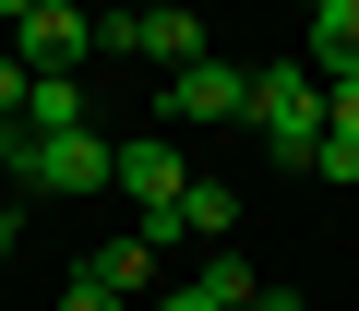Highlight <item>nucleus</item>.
I'll list each match as a JSON object with an SVG mask.
<instances>
[{
  "instance_id": "9d476101",
  "label": "nucleus",
  "mask_w": 359,
  "mask_h": 311,
  "mask_svg": "<svg viewBox=\"0 0 359 311\" xmlns=\"http://www.w3.org/2000/svg\"><path fill=\"white\" fill-rule=\"evenodd\" d=\"M25 132H84V84H36V108H25Z\"/></svg>"
},
{
  "instance_id": "423d86ee",
  "label": "nucleus",
  "mask_w": 359,
  "mask_h": 311,
  "mask_svg": "<svg viewBox=\"0 0 359 311\" xmlns=\"http://www.w3.org/2000/svg\"><path fill=\"white\" fill-rule=\"evenodd\" d=\"M323 96L335 84H359V0H311V13H299V48H287Z\"/></svg>"
},
{
  "instance_id": "2eb2a0df",
  "label": "nucleus",
  "mask_w": 359,
  "mask_h": 311,
  "mask_svg": "<svg viewBox=\"0 0 359 311\" xmlns=\"http://www.w3.org/2000/svg\"><path fill=\"white\" fill-rule=\"evenodd\" d=\"M252 311H311V299H299V287H264V299H252Z\"/></svg>"
},
{
  "instance_id": "6e6552de",
  "label": "nucleus",
  "mask_w": 359,
  "mask_h": 311,
  "mask_svg": "<svg viewBox=\"0 0 359 311\" xmlns=\"http://www.w3.org/2000/svg\"><path fill=\"white\" fill-rule=\"evenodd\" d=\"M252 299H264V275H252L240 251H204L192 287H168V299H144V311H252Z\"/></svg>"
},
{
  "instance_id": "0eeeda50",
  "label": "nucleus",
  "mask_w": 359,
  "mask_h": 311,
  "mask_svg": "<svg viewBox=\"0 0 359 311\" xmlns=\"http://www.w3.org/2000/svg\"><path fill=\"white\" fill-rule=\"evenodd\" d=\"M168 120H252V72L204 48L192 72H168Z\"/></svg>"
},
{
  "instance_id": "f8f14e48",
  "label": "nucleus",
  "mask_w": 359,
  "mask_h": 311,
  "mask_svg": "<svg viewBox=\"0 0 359 311\" xmlns=\"http://www.w3.org/2000/svg\"><path fill=\"white\" fill-rule=\"evenodd\" d=\"M311 180H359V144H347V132H323V144H311Z\"/></svg>"
},
{
  "instance_id": "1a4fd4ad",
  "label": "nucleus",
  "mask_w": 359,
  "mask_h": 311,
  "mask_svg": "<svg viewBox=\"0 0 359 311\" xmlns=\"http://www.w3.org/2000/svg\"><path fill=\"white\" fill-rule=\"evenodd\" d=\"M84 275H96V287H120V299L144 311V275H156V240H144V228H108V240L84 251Z\"/></svg>"
},
{
  "instance_id": "7ed1b4c3",
  "label": "nucleus",
  "mask_w": 359,
  "mask_h": 311,
  "mask_svg": "<svg viewBox=\"0 0 359 311\" xmlns=\"http://www.w3.org/2000/svg\"><path fill=\"white\" fill-rule=\"evenodd\" d=\"M25 192H48V204H84V192H120V144L108 132H25V168H13Z\"/></svg>"
},
{
  "instance_id": "39448f33",
  "label": "nucleus",
  "mask_w": 359,
  "mask_h": 311,
  "mask_svg": "<svg viewBox=\"0 0 359 311\" xmlns=\"http://www.w3.org/2000/svg\"><path fill=\"white\" fill-rule=\"evenodd\" d=\"M120 192L144 204L132 228H168V216H180V192H192V168H180V144H168V132H120Z\"/></svg>"
},
{
  "instance_id": "4468645a",
  "label": "nucleus",
  "mask_w": 359,
  "mask_h": 311,
  "mask_svg": "<svg viewBox=\"0 0 359 311\" xmlns=\"http://www.w3.org/2000/svg\"><path fill=\"white\" fill-rule=\"evenodd\" d=\"M323 132H347V144H359V84H335V96H323Z\"/></svg>"
},
{
  "instance_id": "f03ea898",
  "label": "nucleus",
  "mask_w": 359,
  "mask_h": 311,
  "mask_svg": "<svg viewBox=\"0 0 359 311\" xmlns=\"http://www.w3.org/2000/svg\"><path fill=\"white\" fill-rule=\"evenodd\" d=\"M0 25H13V60L36 84H72L96 60V13H72V0H0Z\"/></svg>"
},
{
  "instance_id": "dca6fc26",
  "label": "nucleus",
  "mask_w": 359,
  "mask_h": 311,
  "mask_svg": "<svg viewBox=\"0 0 359 311\" xmlns=\"http://www.w3.org/2000/svg\"><path fill=\"white\" fill-rule=\"evenodd\" d=\"M0 251H13V216H0Z\"/></svg>"
},
{
  "instance_id": "9b49d317",
  "label": "nucleus",
  "mask_w": 359,
  "mask_h": 311,
  "mask_svg": "<svg viewBox=\"0 0 359 311\" xmlns=\"http://www.w3.org/2000/svg\"><path fill=\"white\" fill-rule=\"evenodd\" d=\"M25 108H36V72H25L13 48H0V132H25Z\"/></svg>"
},
{
  "instance_id": "f257e3e1",
  "label": "nucleus",
  "mask_w": 359,
  "mask_h": 311,
  "mask_svg": "<svg viewBox=\"0 0 359 311\" xmlns=\"http://www.w3.org/2000/svg\"><path fill=\"white\" fill-rule=\"evenodd\" d=\"M240 132H264V156L311 168V144H323V84H311L299 60H264V72H252V120H240Z\"/></svg>"
},
{
  "instance_id": "20e7f679",
  "label": "nucleus",
  "mask_w": 359,
  "mask_h": 311,
  "mask_svg": "<svg viewBox=\"0 0 359 311\" xmlns=\"http://www.w3.org/2000/svg\"><path fill=\"white\" fill-rule=\"evenodd\" d=\"M96 48H132L156 72H192L216 36H204V13H96Z\"/></svg>"
},
{
  "instance_id": "ddd939ff",
  "label": "nucleus",
  "mask_w": 359,
  "mask_h": 311,
  "mask_svg": "<svg viewBox=\"0 0 359 311\" xmlns=\"http://www.w3.org/2000/svg\"><path fill=\"white\" fill-rule=\"evenodd\" d=\"M60 311H132V299H120V287H96V275L72 263V287H60Z\"/></svg>"
}]
</instances>
